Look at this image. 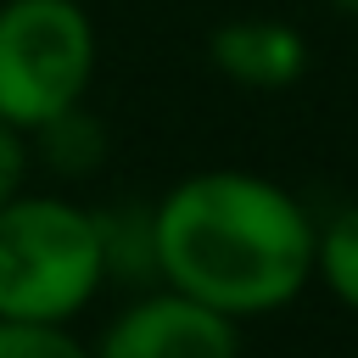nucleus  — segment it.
Wrapping results in <instances>:
<instances>
[{
  "label": "nucleus",
  "instance_id": "f257e3e1",
  "mask_svg": "<svg viewBox=\"0 0 358 358\" xmlns=\"http://www.w3.org/2000/svg\"><path fill=\"white\" fill-rule=\"evenodd\" d=\"M157 285H173L229 319H268L313 285V235L291 185L257 168H196L151 201Z\"/></svg>",
  "mask_w": 358,
  "mask_h": 358
},
{
  "label": "nucleus",
  "instance_id": "f03ea898",
  "mask_svg": "<svg viewBox=\"0 0 358 358\" xmlns=\"http://www.w3.org/2000/svg\"><path fill=\"white\" fill-rule=\"evenodd\" d=\"M106 285L101 207L34 185L0 201V319L73 324Z\"/></svg>",
  "mask_w": 358,
  "mask_h": 358
},
{
  "label": "nucleus",
  "instance_id": "7ed1b4c3",
  "mask_svg": "<svg viewBox=\"0 0 358 358\" xmlns=\"http://www.w3.org/2000/svg\"><path fill=\"white\" fill-rule=\"evenodd\" d=\"M101 67L84 0H0V117L22 134L78 106Z\"/></svg>",
  "mask_w": 358,
  "mask_h": 358
},
{
  "label": "nucleus",
  "instance_id": "20e7f679",
  "mask_svg": "<svg viewBox=\"0 0 358 358\" xmlns=\"http://www.w3.org/2000/svg\"><path fill=\"white\" fill-rule=\"evenodd\" d=\"M90 358H241V319L173 285H145L101 324Z\"/></svg>",
  "mask_w": 358,
  "mask_h": 358
},
{
  "label": "nucleus",
  "instance_id": "39448f33",
  "mask_svg": "<svg viewBox=\"0 0 358 358\" xmlns=\"http://www.w3.org/2000/svg\"><path fill=\"white\" fill-rule=\"evenodd\" d=\"M207 62L235 90L274 95L308 73V34L285 17H229L207 34Z\"/></svg>",
  "mask_w": 358,
  "mask_h": 358
},
{
  "label": "nucleus",
  "instance_id": "423d86ee",
  "mask_svg": "<svg viewBox=\"0 0 358 358\" xmlns=\"http://www.w3.org/2000/svg\"><path fill=\"white\" fill-rule=\"evenodd\" d=\"M28 151H34V168H45L50 179H95L101 168H106V157H112V134H106V123L78 101V106H67V112H56L50 123H39L34 134H28Z\"/></svg>",
  "mask_w": 358,
  "mask_h": 358
},
{
  "label": "nucleus",
  "instance_id": "0eeeda50",
  "mask_svg": "<svg viewBox=\"0 0 358 358\" xmlns=\"http://www.w3.org/2000/svg\"><path fill=\"white\" fill-rule=\"evenodd\" d=\"M101 241H106V280L145 291L157 285V224L151 201H117L101 207Z\"/></svg>",
  "mask_w": 358,
  "mask_h": 358
},
{
  "label": "nucleus",
  "instance_id": "6e6552de",
  "mask_svg": "<svg viewBox=\"0 0 358 358\" xmlns=\"http://www.w3.org/2000/svg\"><path fill=\"white\" fill-rule=\"evenodd\" d=\"M313 285H324L347 313H358V201L319 218L313 235Z\"/></svg>",
  "mask_w": 358,
  "mask_h": 358
},
{
  "label": "nucleus",
  "instance_id": "1a4fd4ad",
  "mask_svg": "<svg viewBox=\"0 0 358 358\" xmlns=\"http://www.w3.org/2000/svg\"><path fill=\"white\" fill-rule=\"evenodd\" d=\"M0 358H90V341H78L73 324L0 319Z\"/></svg>",
  "mask_w": 358,
  "mask_h": 358
},
{
  "label": "nucleus",
  "instance_id": "9d476101",
  "mask_svg": "<svg viewBox=\"0 0 358 358\" xmlns=\"http://www.w3.org/2000/svg\"><path fill=\"white\" fill-rule=\"evenodd\" d=\"M28 173H34V151H28V134L11 129L0 117V201H11L17 190H28Z\"/></svg>",
  "mask_w": 358,
  "mask_h": 358
},
{
  "label": "nucleus",
  "instance_id": "9b49d317",
  "mask_svg": "<svg viewBox=\"0 0 358 358\" xmlns=\"http://www.w3.org/2000/svg\"><path fill=\"white\" fill-rule=\"evenodd\" d=\"M330 11H341V17H358V0H324Z\"/></svg>",
  "mask_w": 358,
  "mask_h": 358
}]
</instances>
